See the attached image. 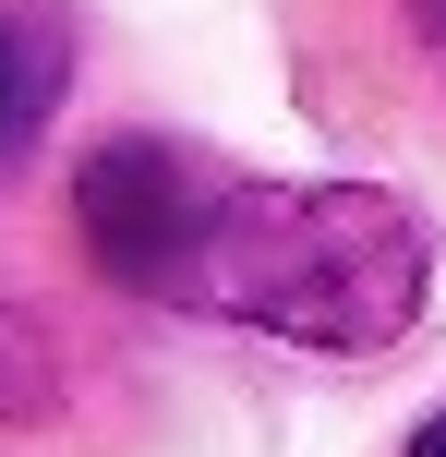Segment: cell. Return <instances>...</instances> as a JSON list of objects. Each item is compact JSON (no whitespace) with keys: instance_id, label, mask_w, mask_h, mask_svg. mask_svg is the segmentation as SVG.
<instances>
[{"instance_id":"cell-1","label":"cell","mask_w":446,"mask_h":457,"mask_svg":"<svg viewBox=\"0 0 446 457\" xmlns=\"http://www.w3.org/2000/svg\"><path fill=\"white\" fill-rule=\"evenodd\" d=\"M434 241L374 181H217L193 228L181 301L302 349H386L423 325Z\"/></svg>"},{"instance_id":"cell-2","label":"cell","mask_w":446,"mask_h":457,"mask_svg":"<svg viewBox=\"0 0 446 457\" xmlns=\"http://www.w3.org/2000/svg\"><path fill=\"white\" fill-rule=\"evenodd\" d=\"M206 193H217V181L181 157V145L109 133L85 169H72V228H85V253L121 277V289H181L193 228H206Z\"/></svg>"},{"instance_id":"cell-3","label":"cell","mask_w":446,"mask_h":457,"mask_svg":"<svg viewBox=\"0 0 446 457\" xmlns=\"http://www.w3.org/2000/svg\"><path fill=\"white\" fill-rule=\"evenodd\" d=\"M24 120V61H13V24H0V133Z\"/></svg>"},{"instance_id":"cell-4","label":"cell","mask_w":446,"mask_h":457,"mask_svg":"<svg viewBox=\"0 0 446 457\" xmlns=\"http://www.w3.org/2000/svg\"><path fill=\"white\" fill-rule=\"evenodd\" d=\"M410 457H446V410H434V421H423V434H410Z\"/></svg>"},{"instance_id":"cell-5","label":"cell","mask_w":446,"mask_h":457,"mask_svg":"<svg viewBox=\"0 0 446 457\" xmlns=\"http://www.w3.org/2000/svg\"><path fill=\"white\" fill-rule=\"evenodd\" d=\"M423 24H434V37H446V0H423Z\"/></svg>"}]
</instances>
